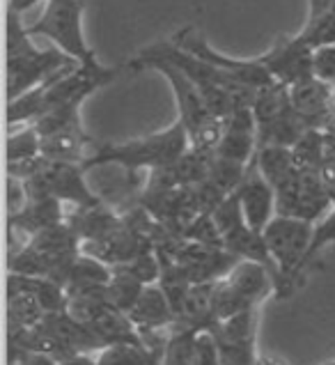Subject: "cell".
I'll list each match as a JSON object with an SVG mask.
<instances>
[{"label": "cell", "mask_w": 335, "mask_h": 365, "mask_svg": "<svg viewBox=\"0 0 335 365\" xmlns=\"http://www.w3.org/2000/svg\"><path fill=\"white\" fill-rule=\"evenodd\" d=\"M148 62H168V65H172L177 71H182V74L195 86V90L200 92L207 108L223 122L232 115L237 108L253 106V99L257 95L255 90L242 86V83L234 81L232 76H227L223 69L209 65L202 58L175 46L170 39L156 41V44L143 48L133 60H129L127 67L131 71H140Z\"/></svg>", "instance_id": "cell-1"}, {"label": "cell", "mask_w": 335, "mask_h": 365, "mask_svg": "<svg viewBox=\"0 0 335 365\" xmlns=\"http://www.w3.org/2000/svg\"><path fill=\"white\" fill-rule=\"evenodd\" d=\"M120 74V67H103L99 60L74 65L60 71L53 78L41 83L14 101H7V127L14 129L35 124L41 115L67 103H83L103 86H108Z\"/></svg>", "instance_id": "cell-2"}, {"label": "cell", "mask_w": 335, "mask_h": 365, "mask_svg": "<svg viewBox=\"0 0 335 365\" xmlns=\"http://www.w3.org/2000/svg\"><path fill=\"white\" fill-rule=\"evenodd\" d=\"M188 133L184 124L177 120L163 131H156L152 135L127 140V143H94L83 161V168L90 173L92 168H103V165H118L122 170L140 173V170H161L182 159L188 152Z\"/></svg>", "instance_id": "cell-3"}, {"label": "cell", "mask_w": 335, "mask_h": 365, "mask_svg": "<svg viewBox=\"0 0 335 365\" xmlns=\"http://www.w3.org/2000/svg\"><path fill=\"white\" fill-rule=\"evenodd\" d=\"M81 65L60 48L39 51L33 44L28 28H24L19 12L7 7V101H14L60 71Z\"/></svg>", "instance_id": "cell-4"}, {"label": "cell", "mask_w": 335, "mask_h": 365, "mask_svg": "<svg viewBox=\"0 0 335 365\" xmlns=\"http://www.w3.org/2000/svg\"><path fill=\"white\" fill-rule=\"evenodd\" d=\"M143 69H156L159 74L168 78L172 88V95L177 101V120L184 124L188 133V143L193 150L200 152H216L218 143L223 135V120H218L212 110L207 108L205 99L195 86L188 81L182 71H177L168 62H148ZM140 69V71H143Z\"/></svg>", "instance_id": "cell-5"}, {"label": "cell", "mask_w": 335, "mask_h": 365, "mask_svg": "<svg viewBox=\"0 0 335 365\" xmlns=\"http://www.w3.org/2000/svg\"><path fill=\"white\" fill-rule=\"evenodd\" d=\"M312 235H315V223L299 221V218L276 216L267 225L264 242L278 267L276 297L287 299L294 292L303 276V262H306Z\"/></svg>", "instance_id": "cell-6"}, {"label": "cell", "mask_w": 335, "mask_h": 365, "mask_svg": "<svg viewBox=\"0 0 335 365\" xmlns=\"http://www.w3.org/2000/svg\"><path fill=\"white\" fill-rule=\"evenodd\" d=\"M271 294H276L274 274L257 262L242 259L225 278L214 283V312L223 322L246 310H257V306Z\"/></svg>", "instance_id": "cell-7"}, {"label": "cell", "mask_w": 335, "mask_h": 365, "mask_svg": "<svg viewBox=\"0 0 335 365\" xmlns=\"http://www.w3.org/2000/svg\"><path fill=\"white\" fill-rule=\"evenodd\" d=\"M83 9H86V0H46L44 14L28 28V33L30 37H48L62 53L86 65L97 60V56L83 35Z\"/></svg>", "instance_id": "cell-8"}, {"label": "cell", "mask_w": 335, "mask_h": 365, "mask_svg": "<svg viewBox=\"0 0 335 365\" xmlns=\"http://www.w3.org/2000/svg\"><path fill=\"white\" fill-rule=\"evenodd\" d=\"M30 197L48 195L58 197L60 202L76 207H94L103 200L99 193L92 191L86 180V168L81 163H65V161H48L41 156L37 173L24 182Z\"/></svg>", "instance_id": "cell-9"}, {"label": "cell", "mask_w": 335, "mask_h": 365, "mask_svg": "<svg viewBox=\"0 0 335 365\" xmlns=\"http://www.w3.org/2000/svg\"><path fill=\"white\" fill-rule=\"evenodd\" d=\"M331 207L333 202L317 170H297L276 189V216L319 223Z\"/></svg>", "instance_id": "cell-10"}, {"label": "cell", "mask_w": 335, "mask_h": 365, "mask_svg": "<svg viewBox=\"0 0 335 365\" xmlns=\"http://www.w3.org/2000/svg\"><path fill=\"white\" fill-rule=\"evenodd\" d=\"M170 41H172L175 46H180L182 51H188V53L202 58L205 62H209V65L223 69L227 76H232L234 81L242 83V86L255 90V92H259V90H264L269 86H274V83H278L274 76L269 74V69L262 65L257 58H253V60H239V58H230V56L218 53L216 48L209 46V41L202 37L200 30H195L193 26H186L182 30H177Z\"/></svg>", "instance_id": "cell-11"}, {"label": "cell", "mask_w": 335, "mask_h": 365, "mask_svg": "<svg viewBox=\"0 0 335 365\" xmlns=\"http://www.w3.org/2000/svg\"><path fill=\"white\" fill-rule=\"evenodd\" d=\"M214 338L221 365H255L257 363V310L216 322L207 331Z\"/></svg>", "instance_id": "cell-12"}, {"label": "cell", "mask_w": 335, "mask_h": 365, "mask_svg": "<svg viewBox=\"0 0 335 365\" xmlns=\"http://www.w3.org/2000/svg\"><path fill=\"white\" fill-rule=\"evenodd\" d=\"M257 60L269 69L271 76L287 88H297L315 78V48L299 35L278 37L276 44Z\"/></svg>", "instance_id": "cell-13"}, {"label": "cell", "mask_w": 335, "mask_h": 365, "mask_svg": "<svg viewBox=\"0 0 335 365\" xmlns=\"http://www.w3.org/2000/svg\"><path fill=\"white\" fill-rule=\"evenodd\" d=\"M234 193L239 197V205H242L246 223L255 232H264L267 225L276 218V191L253 161L248 163L244 182L239 184Z\"/></svg>", "instance_id": "cell-14"}, {"label": "cell", "mask_w": 335, "mask_h": 365, "mask_svg": "<svg viewBox=\"0 0 335 365\" xmlns=\"http://www.w3.org/2000/svg\"><path fill=\"white\" fill-rule=\"evenodd\" d=\"M257 152V120L253 108H237L232 115L223 122V135L218 143L216 154L230 161L250 163Z\"/></svg>", "instance_id": "cell-15"}, {"label": "cell", "mask_w": 335, "mask_h": 365, "mask_svg": "<svg viewBox=\"0 0 335 365\" xmlns=\"http://www.w3.org/2000/svg\"><path fill=\"white\" fill-rule=\"evenodd\" d=\"M292 106H294L297 115L308 129H317L329 133L331 131V113H329V95L331 86L321 78H310L301 83L297 88H289Z\"/></svg>", "instance_id": "cell-16"}, {"label": "cell", "mask_w": 335, "mask_h": 365, "mask_svg": "<svg viewBox=\"0 0 335 365\" xmlns=\"http://www.w3.org/2000/svg\"><path fill=\"white\" fill-rule=\"evenodd\" d=\"M129 319L140 331V336H145V333L172 331L177 315L165 297V292L159 285H148L143 289L140 299L135 301V306L131 308Z\"/></svg>", "instance_id": "cell-17"}, {"label": "cell", "mask_w": 335, "mask_h": 365, "mask_svg": "<svg viewBox=\"0 0 335 365\" xmlns=\"http://www.w3.org/2000/svg\"><path fill=\"white\" fill-rule=\"evenodd\" d=\"M67 221L65 202H60L58 197L39 195L30 197V202L14 216H7V227L9 232H26L28 239L35 237L41 230L60 225Z\"/></svg>", "instance_id": "cell-18"}, {"label": "cell", "mask_w": 335, "mask_h": 365, "mask_svg": "<svg viewBox=\"0 0 335 365\" xmlns=\"http://www.w3.org/2000/svg\"><path fill=\"white\" fill-rule=\"evenodd\" d=\"M216 312H214V283L193 285L188 289L184 304L177 312L175 327L180 331H195L207 333L216 324Z\"/></svg>", "instance_id": "cell-19"}, {"label": "cell", "mask_w": 335, "mask_h": 365, "mask_svg": "<svg viewBox=\"0 0 335 365\" xmlns=\"http://www.w3.org/2000/svg\"><path fill=\"white\" fill-rule=\"evenodd\" d=\"M44 317L46 312L35 294L21 287H7V336L35 329Z\"/></svg>", "instance_id": "cell-20"}, {"label": "cell", "mask_w": 335, "mask_h": 365, "mask_svg": "<svg viewBox=\"0 0 335 365\" xmlns=\"http://www.w3.org/2000/svg\"><path fill=\"white\" fill-rule=\"evenodd\" d=\"M253 163L264 175V180L274 186V191L299 170L294 165V159H292L289 148H257Z\"/></svg>", "instance_id": "cell-21"}, {"label": "cell", "mask_w": 335, "mask_h": 365, "mask_svg": "<svg viewBox=\"0 0 335 365\" xmlns=\"http://www.w3.org/2000/svg\"><path fill=\"white\" fill-rule=\"evenodd\" d=\"M329 156L326 133L317 129H308L301 135V140L292 148V159L299 170H319L321 163Z\"/></svg>", "instance_id": "cell-22"}, {"label": "cell", "mask_w": 335, "mask_h": 365, "mask_svg": "<svg viewBox=\"0 0 335 365\" xmlns=\"http://www.w3.org/2000/svg\"><path fill=\"white\" fill-rule=\"evenodd\" d=\"M110 278H113V269L108 264L81 253L76 257L74 267H71L65 289L69 292V289H83V287H108Z\"/></svg>", "instance_id": "cell-23"}, {"label": "cell", "mask_w": 335, "mask_h": 365, "mask_svg": "<svg viewBox=\"0 0 335 365\" xmlns=\"http://www.w3.org/2000/svg\"><path fill=\"white\" fill-rule=\"evenodd\" d=\"M99 365H163L161 354L148 345H110L97 354Z\"/></svg>", "instance_id": "cell-24"}, {"label": "cell", "mask_w": 335, "mask_h": 365, "mask_svg": "<svg viewBox=\"0 0 335 365\" xmlns=\"http://www.w3.org/2000/svg\"><path fill=\"white\" fill-rule=\"evenodd\" d=\"M145 287L148 285H143L140 280H135L129 271H124L122 267H113V278L108 283V301L118 310L129 315L131 308L135 306V301L140 299Z\"/></svg>", "instance_id": "cell-25"}, {"label": "cell", "mask_w": 335, "mask_h": 365, "mask_svg": "<svg viewBox=\"0 0 335 365\" xmlns=\"http://www.w3.org/2000/svg\"><path fill=\"white\" fill-rule=\"evenodd\" d=\"M246 170H248V163L230 161L214 152V161H212V168H209L207 182L216 186V189L227 197V195H232L239 189V184L244 182Z\"/></svg>", "instance_id": "cell-26"}, {"label": "cell", "mask_w": 335, "mask_h": 365, "mask_svg": "<svg viewBox=\"0 0 335 365\" xmlns=\"http://www.w3.org/2000/svg\"><path fill=\"white\" fill-rule=\"evenodd\" d=\"M41 156V138L33 124H26L19 131L7 135V163H24Z\"/></svg>", "instance_id": "cell-27"}, {"label": "cell", "mask_w": 335, "mask_h": 365, "mask_svg": "<svg viewBox=\"0 0 335 365\" xmlns=\"http://www.w3.org/2000/svg\"><path fill=\"white\" fill-rule=\"evenodd\" d=\"M333 244H335V205L331 207V212L324 216L319 223H315V235H312L306 262H303V274H306V269L312 264V259H315L324 248L333 246Z\"/></svg>", "instance_id": "cell-28"}, {"label": "cell", "mask_w": 335, "mask_h": 365, "mask_svg": "<svg viewBox=\"0 0 335 365\" xmlns=\"http://www.w3.org/2000/svg\"><path fill=\"white\" fill-rule=\"evenodd\" d=\"M315 76L335 86V46H321L315 51Z\"/></svg>", "instance_id": "cell-29"}, {"label": "cell", "mask_w": 335, "mask_h": 365, "mask_svg": "<svg viewBox=\"0 0 335 365\" xmlns=\"http://www.w3.org/2000/svg\"><path fill=\"white\" fill-rule=\"evenodd\" d=\"M30 202V193L26 184L14 177H7V216L19 214Z\"/></svg>", "instance_id": "cell-30"}, {"label": "cell", "mask_w": 335, "mask_h": 365, "mask_svg": "<svg viewBox=\"0 0 335 365\" xmlns=\"http://www.w3.org/2000/svg\"><path fill=\"white\" fill-rule=\"evenodd\" d=\"M319 173V180L324 184V189H326L331 202L335 205V154H329L326 161L321 163V168L317 170Z\"/></svg>", "instance_id": "cell-31"}, {"label": "cell", "mask_w": 335, "mask_h": 365, "mask_svg": "<svg viewBox=\"0 0 335 365\" xmlns=\"http://www.w3.org/2000/svg\"><path fill=\"white\" fill-rule=\"evenodd\" d=\"M335 5V0H310V12H308V21L319 19L329 12V9Z\"/></svg>", "instance_id": "cell-32"}, {"label": "cell", "mask_w": 335, "mask_h": 365, "mask_svg": "<svg viewBox=\"0 0 335 365\" xmlns=\"http://www.w3.org/2000/svg\"><path fill=\"white\" fill-rule=\"evenodd\" d=\"M60 365H99V363H97V356H94V354H78V356L69 359Z\"/></svg>", "instance_id": "cell-33"}, {"label": "cell", "mask_w": 335, "mask_h": 365, "mask_svg": "<svg viewBox=\"0 0 335 365\" xmlns=\"http://www.w3.org/2000/svg\"><path fill=\"white\" fill-rule=\"evenodd\" d=\"M255 365H287V361L280 356H274V354H259Z\"/></svg>", "instance_id": "cell-34"}, {"label": "cell", "mask_w": 335, "mask_h": 365, "mask_svg": "<svg viewBox=\"0 0 335 365\" xmlns=\"http://www.w3.org/2000/svg\"><path fill=\"white\" fill-rule=\"evenodd\" d=\"M35 3H39V0H7V7H12L14 12H26V9H30Z\"/></svg>", "instance_id": "cell-35"}, {"label": "cell", "mask_w": 335, "mask_h": 365, "mask_svg": "<svg viewBox=\"0 0 335 365\" xmlns=\"http://www.w3.org/2000/svg\"><path fill=\"white\" fill-rule=\"evenodd\" d=\"M324 365H335V361H331V363H324Z\"/></svg>", "instance_id": "cell-36"}]
</instances>
